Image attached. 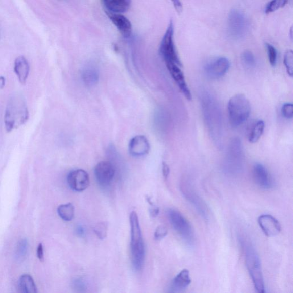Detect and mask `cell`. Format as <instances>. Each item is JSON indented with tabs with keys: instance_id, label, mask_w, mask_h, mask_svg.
<instances>
[{
	"instance_id": "e0dca14e",
	"label": "cell",
	"mask_w": 293,
	"mask_h": 293,
	"mask_svg": "<svg viewBox=\"0 0 293 293\" xmlns=\"http://www.w3.org/2000/svg\"><path fill=\"white\" fill-rule=\"evenodd\" d=\"M106 14L122 35L125 38H129L133 31L130 21L121 14L112 13L108 11Z\"/></svg>"
},
{
	"instance_id": "836d02e7",
	"label": "cell",
	"mask_w": 293,
	"mask_h": 293,
	"mask_svg": "<svg viewBox=\"0 0 293 293\" xmlns=\"http://www.w3.org/2000/svg\"><path fill=\"white\" fill-rule=\"evenodd\" d=\"M73 287L78 292H84L86 288L85 282L81 279H76L74 281Z\"/></svg>"
},
{
	"instance_id": "44dd1931",
	"label": "cell",
	"mask_w": 293,
	"mask_h": 293,
	"mask_svg": "<svg viewBox=\"0 0 293 293\" xmlns=\"http://www.w3.org/2000/svg\"><path fill=\"white\" fill-rule=\"evenodd\" d=\"M108 12L115 14L125 13L129 10L131 0H102Z\"/></svg>"
},
{
	"instance_id": "d6a6232c",
	"label": "cell",
	"mask_w": 293,
	"mask_h": 293,
	"mask_svg": "<svg viewBox=\"0 0 293 293\" xmlns=\"http://www.w3.org/2000/svg\"><path fill=\"white\" fill-rule=\"evenodd\" d=\"M168 234V229L166 226L164 225H160L156 228L154 237L157 240H160L164 238Z\"/></svg>"
},
{
	"instance_id": "2e32d148",
	"label": "cell",
	"mask_w": 293,
	"mask_h": 293,
	"mask_svg": "<svg viewBox=\"0 0 293 293\" xmlns=\"http://www.w3.org/2000/svg\"><path fill=\"white\" fill-rule=\"evenodd\" d=\"M167 67L170 72L173 79L175 80L181 92L184 94L185 98L188 101L192 99L190 90H189L184 73L180 69V67L175 64L166 63Z\"/></svg>"
},
{
	"instance_id": "ab89813d",
	"label": "cell",
	"mask_w": 293,
	"mask_h": 293,
	"mask_svg": "<svg viewBox=\"0 0 293 293\" xmlns=\"http://www.w3.org/2000/svg\"><path fill=\"white\" fill-rule=\"evenodd\" d=\"M6 84V79L3 76H0V89H3Z\"/></svg>"
},
{
	"instance_id": "30bf717a",
	"label": "cell",
	"mask_w": 293,
	"mask_h": 293,
	"mask_svg": "<svg viewBox=\"0 0 293 293\" xmlns=\"http://www.w3.org/2000/svg\"><path fill=\"white\" fill-rule=\"evenodd\" d=\"M180 189L185 199L193 206L201 216L205 220H208L209 212L207 205L198 194L191 183L188 181H183L181 183Z\"/></svg>"
},
{
	"instance_id": "74e56055",
	"label": "cell",
	"mask_w": 293,
	"mask_h": 293,
	"mask_svg": "<svg viewBox=\"0 0 293 293\" xmlns=\"http://www.w3.org/2000/svg\"><path fill=\"white\" fill-rule=\"evenodd\" d=\"M150 212L152 217H155L159 214V209L156 207V206H154V207L150 209Z\"/></svg>"
},
{
	"instance_id": "f35d334b",
	"label": "cell",
	"mask_w": 293,
	"mask_h": 293,
	"mask_svg": "<svg viewBox=\"0 0 293 293\" xmlns=\"http://www.w3.org/2000/svg\"><path fill=\"white\" fill-rule=\"evenodd\" d=\"M85 231L82 226H78L76 228V233L79 235L80 237L84 236Z\"/></svg>"
},
{
	"instance_id": "8d00e7d4",
	"label": "cell",
	"mask_w": 293,
	"mask_h": 293,
	"mask_svg": "<svg viewBox=\"0 0 293 293\" xmlns=\"http://www.w3.org/2000/svg\"><path fill=\"white\" fill-rule=\"evenodd\" d=\"M163 174L165 179H167L170 175V168L166 163H163Z\"/></svg>"
},
{
	"instance_id": "7a4b0ae2",
	"label": "cell",
	"mask_w": 293,
	"mask_h": 293,
	"mask_svg": "<svg viewBox=\"0 0 293 293\" xmlns=\"http://www.w3.org/2000/svg\"><path fill=\"white\" fill-rule=\"evenodd\" d=\"M29 118L28 107L20 94H15L8 102L4 115L6 130L8 133L26 123Z\"/></svg>"
},
{
	"instance_id": "4316f807",
	"label": "cell",
	"mask_w": 293,
	"mask_h": 293,
	"mask_svg": "<svg viewBox=\"0 0 293 293\" xmlns=\"http://www.w3.org/2000/svg\"><path fill=\"white\" fill-rule=\"evenodd\" d=\"M288 3V0H272L266 7L265 12L267 14L273 13L280 8H283Z\"/></svg>"
},
{
	"instance_id": "277c9868",
	"label": "cell",
	"mask_w": 293,
	"mask_h": 293,
	"mask_svg": "<svg viewBox=\"0 0 293 293\" xmlns=\"http://www.w3.org/2000/svg\"><path fill=\"white\" fill-rule=\"evenodd\" d=\"M244 162V153L241 140L234 139L229 146L223 169L227 175L237 176L242 172Z\"/></svg>"
},
{
	"instance_id": "83f0119b",
	"label": "cell",
	"mask_w": 293,
	"mask_h": 293,
	"mask_svg": "<svg viewBox=\"0 0 293 293\" xmlns=\"http://www.w3.org/2000/svg\"><path fill=\"white\" fill-rule=\"evenodd\" d=\"M268 58H269V63L271 66L275 67L277 63L278 53L276 48L269 43H266Z\"/></svg>"
},
{
	"instance_id": "e575fe53",
	"label": "cell",
	"mask_w": 293,
	"mask_h": 293,
	"mask_svg": "<svg viewBox=\"0 0 293 293\" xmlns=\"http://www.w3.org/2000/svg\"><path fill=\"white\" fill-rule=\"evenodd\" d=\"M37 257L38 258L40 262H44V249L42 243H40L38 246V249H37Z\"/></svg>"
},
{
	"instance_id": "1f68e13d",
	"label": "cell",
	"mask_w": 293,
	"mask_h": 293,
	"mask_svg": "<svg viewBox=\"0 0 293 293\" xmlns=\"http://www.w3.org/2000/svg\"><path fill=\"white\" fill-rule=\"evenodd\" d=\"M281 112L283 116L287 119H292L293 117V105L292 103H287L282 107Z\"/></svg>"
},
{
	"instance_id": "4fadbf2b",
	"label": "cell",
	"mask_w": 293,
	"mask_h": 293,
	"mask_svg": "<svg viewBox=\"0 0 293 293\" xmlns=\"http://www.w3.org/2000/svg\"><path fill=\"white\" fill-rule=\"evenodd\" d=\"M67 182L72 190L82 192L89 187V176L88 173L83 170H76L69 173L67 177Z\"/></svg>"
},
{
	"instance_id": "ac0fdd59",
	"label": "cell",
	"mask_w": 293,
	"mask_h": 293,
	"mask_svg": "<svg viewBox=\"0 0 293 293\" xmlns=\"http://www.w3.org/2000/svg\"><path fill=\"white\" fill-rule=\"evenodd\" d=\"M150 144L145 137L138 135L131 140L129 144L130 153L136 157L147 155L150 151Z\"/></svg>"
},
{
	"instance_id": "7402d4cb",
	"label": "cell",
	"mask_w": 293,
	"mask_h": 293,
	"mask_svg": "<svg viewBox=\"0 0 293 293\" xmlns=\"http://www.w3.org/2000/svg\"><path fill=\"white\" fill-rule=\"evenodd\" d=\"M19 288L20 291L23 293H36L37 287L34 279L28 274H24L20 276L19 280Z\"/></svg>"
},
{
	"instance_id": "ffe728a7",
	"label": "cell",
	"mask_w": 293,
	"mask_h": 293,
	"mask_svg": "<svg viewBox=\"0 0 293 293\" xmlns=\"http://www.w3.org/2000/svg\"><path fill=\"white\" fill-rule=\"evenodd\" d=\"M191 283V279L189 271L186 269L183 270L173 280L171 291L175 292L184 291Z\"/></svg>"
},
{
	"instance_id": "d6986e66",
	"label": "cell",
	"mask_w": 293,
	"mask_h": 293,
	"mask_svg": "<svg viewBox=\"0 0 293 293\" xmlns=\"http://www.w3.org/2000/svg\"><path fill=\"white\" fill-rule=\"evenodd\" d=\"M30 69L28 61L24 56H19L16 58L14 64V72L21 84H26Z\"/></svg>"
},
{
	"instance_id": "cb8c5ba5",
	"label": "cell",
	"mask_w": 293,
	"mask_h": 293,
	"mask_svg": "<svg viewBox=\"0 0 293 293\" xmlns=\"http://www.w3.org/2000/svg\"><path fill=\"white\" fill-rule=\"evenodd\" d=\"M59 216L65 221H71L75 216V208L71 203L61 205L57 208Z\"/></svg>"
},
{
	"instance_id": "7c38bea8",
	"label": "cell",
	"mask_w": 293,
	"mask_h": 293,
	"mask_svg": "<svg viewBox=\"0 0 293 293\" xmlns=\"http://www.w3.org/2000/svg\"><path fill=\"white\" fill-rule=\"evenodd\" d=\"M94 174L98 184L103 187H106L112 182L116 174V170L112 163L104 161L96 165Z\"/></svg>"
},
{
	"instance_id": "8fae6325",
	"label": "cell",
	"mask_w": 293,
	"mask_h": 293,
	"mask_svg": "<svg viewBox=\"0 0 293 293\" xmlns=\"http://www.w3.org/2000/svg\"><path fill=\"white\" fill-rule=\"evenodd\" d=\"M230 65V61L226 57H218L206 64L204 68L205 73L206 76L210 79H219L228 72Z\"/></svg>"
},
{
	"instance_id": "4dcf8cb0",
	"label": "cell",
	"mask_w": 293,
	"mask_h": 293,
	"mask_svg": "<svg viewBox=\"0 0 293 293\" xmlns=\"http://www.w3.org/2000/svg\"><path fill=\"white\" fill-rule=\"evenodd\" d=\"M108 226L105 222L99 223L94 228V232L95 233L99 239H105L107 236Z\"/></svg>"
},
{
	"instance_id": "9c48e42d",
	"label": "cell",
	"mask_w": 293,
	"mask_h": 293,
	"mask_svg": "<svg viewBox=\"0 0 293 293\" xmlns=\"http://www.w3.org/2000/svg\"><path fill=\"white\" fill-rule=\"evenodd\" d=\"M248 22L242 12L238 10L230 12L228 18V30L229 34L234 39L242 38L247 32Z\"/></svg>"
},
{
	"instance_id": "484cf974",
	"label": "cell",
	"mask_w": 293,
	"mask_h": 293,
	"mask_svg": "<svg viewBox=\"0 0 293 293\" xmlns=\"http://www.w3.org/2000/svg\"><path fill=\"white\" fill-rule=\"evenodd\" d=\"M28 242L26 239L20 241L16 247L15 256L18 261H22L27 254Z\"/></svg>"
},
{
	"instance_id": "3957f363",
	"label": "cell",
	"mask_w": 293,
	"mask_h": 293,
	"mask_svg": "<svg viewBox=\"0 0 293 293\" xmlns=\"http://www.w3.org/2000/svg\"><path fill=\"white\" fill-rule=\"evenodd\" d=\"M131 226V260L134 269L141 270L145 259V247H144L142 231L137 213L133 212L130 216Z\"/></svg>"
},
{
	"instance_id": "ba28073f",
	"label": "cell",
	"mask_w": 293,
	"mask_h": 293,
	"mask_svg": "<svg viewBox=\"0 0 293 293\" xmlns=\"http://www.w3.org/2000/svg\"><path fill=\"white\" fill-rule=\"evenodd\" d=\"M174 27L172 21L169 24L160 44V53L166 63H172L182 67L177 54L174 40Z\"/></svg>"
},
{
	"instance_id": "5bb4252c",
	"label": "cell",
	"mask_w": 293,
	"mask_h": 293,
	"mask_svg": "<svg viewBox=\"0 0 293 293\" xmlns=\"http://www.w3.org/2000/svg\"><path fill=\"white\" fill-rule=\"evenodd\" d=\"M258 222L263 232L267 237H275L278 235L282 228L280 222L270 214H262L258 219Z\"/></svg>"
},
{
	"instance_id": "52a82bcc",
	"label": "cell",
	"mask_w": 293,
	"mask_h": 293,
	"mask_svg": "<svg viewBox=\"0 0 293 293\" xmlns=\"http://www.w3.org/2000/svg\"><path fill=\"white\" fill-rule=\"evenodd\" d=\"M168 217L172 228L179 234L184 241L189 246H193L195 242L194 232L192 226L183 214L175 209L168 210Z\"/></svg>"
},
{
	"instance_id": "8992f818",
	"label": "cell",
	"mask_w": 293,
	"mask_h": 293,
	"mask_svg": "<svg viewBox=\"0 0 293 293\" xmlns=\"http://www.w3.org/2000/svg\"><path fill=\"white\" fill-rule=\"evenodd\" d=\"M245 259L247 270L253 280L256 291L259 293L265 292L261 259L252 246L246 247Z\"/></svg>"
},
{
	"instance_id": "d4e9b609",
	"label": "cell",
	"mask_w": 293,
	"mask_h": 293,
	"mask_svg": "<svg viewBox=\"0 0 293 293\" xmlns=\"http://www.w3.org/2000/svg\"><path fill=\"white\" fill-rule=\"evenodd\" d=\"M265 127V122L262 120H259L254 124L249 134V140L250 143H255L258 141L262 137Z\"/></svg>"
},
{
	"instance_id": "f1b7e54d",
	"label": "cell",
	"mask_w": 293,
	"mask_h": 293,
	"mask_svg": "<svg viewBox=\"0 0 293 293\" xmlns=\"http://www.w3.org/2000/svg\"><path fill=\"white\" fill-rule=\"evenodd\" d=\"M284 64L285 65L288 75L292 77L293 75V52L292 50H288L284 54Z\"/></svg>"
},
{
	"instance_id": "6da1fadb",
	"label": "cell",
	"mask_w": 293,
	"mask_h": 293,
	"mask_svg": "<svg viewBox=\"0 0 293 293\" xmlns=\"http://www.w3.org/2000/svg\"><path fill=\"white\" fill-rule=\"evenodd\" d=\"M202 110L206 125L213 141L219 147L222 146L223 121L218 103L210 94L205 93L201 98Z\"/></svg>"
},
{
	"instance_id": "d590c367",
	"label": "cell",
	"mask_w": 293,
	"mask_h": 293,
	"mask_svg": "<svg viewBox=\"0 0 293 293\" xmlns=\"http://www.w3.org/2000/svg\"><path fill=\"white\" fill-rule=\"evenodd\" d=\"M177 13L181 14L183 11V6L180 0H171Z\"/></svg>"
},
{
	"instance_id": "9a60e30c",
	"label": "cell",
	"mask_w": 293,
	"mask_h": 293,
	"mask_svg": "<svg viewBox=\"0 0 293 293\" xmlns=\"http://www.w3.org/2000/svg\"><path fill=\"white\" fill-rule=\"evenodd\" d=\"M253 177L258 186L269 189L274 186V181L267 169L263 164L257 163L253 167Z\"/></svg>"
},
{
	"instance_id": "603a6c76",
	"label": "cell",
	"mask_w": 293,
	"mask_h": 293,
	"mask_svg": "<svg viewBox=\"0 0 293 293\" xmlns=\"http://www.w3.org/2000/svg\"><path fill=\"white\" fill-rule=\"evenodd\" d=\"M82 80L84 84L89 86H92L97 83L99 73L95 68H86L82 74Z\"/></svg>"
},
{
	"instance_id": "f546056e",
	"label": "cell",
	"mask_w": 293,
	"mask_h": 293,
	"mask_svg": "<svg viewBox=\"0 0 293 293\" xmlns=\"http://www.w3.org/2000/svg\"><path fill=\"white\" fill-rule=\"evenodd\" d=\"M242 59L247 67L252 68L256 64V60L253 53L250 51L243 52L242 55Z\"/></svg>"
},
{
	"instance_id": "5b68a950",
	"label": "cell",
	"mask_w": 293,
	"mask_h": 293,
	"mask_svg": "<svg viewBox=\"0 0 293 293\" xmlns=\"http://www.w3.org/2000/svg\"><path fill=\"white\" fill-rule=\"evenodd\" d=\"M250 102L244 94H237L230 99L228 105L231 125L238 127L249 118L251 113Z\"/></svg>"
}]
</instances>
